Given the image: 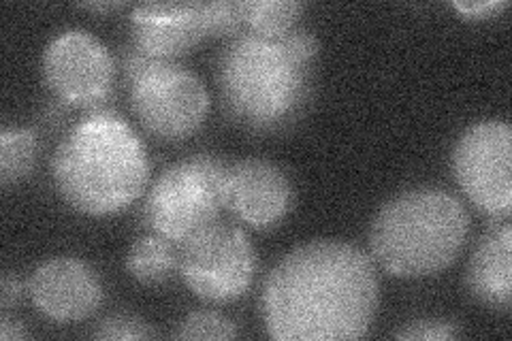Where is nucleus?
I'll return each instance as SVG.
<instances>
[{
  "mask_svg": "<svg viewBox=\"0 0 512 341\" xmlns=\"http://www.w3.org/2000/svg\"><path fill=\"white\" fill-rule=\"evenodd\" d=\"M224 182L227 167L210 154L175 162L150 186L143 203V222L154 235L182 246L218 222L224 209Z\"/></svg>",
  "mask_w": 512,
  "mask_h": 341,
  "instance_id": "nucleus-5",
  "label": "nucleus"
},
{
  "mask_svg": "<svg viewBox=\"0 0 512 341\" xmlns=\"http://www.w3.org/2000/svg\"><path fill=\"white\" fill-rule=\"evenodd\" d=\"M468 233V209L457 197L440 188H414L378 209L370 226V250L395 278L419 280L451 267Z\"/></svg>",
  "mask_w": 512,
  "mask_h": 341,
  "instance_id": "nucleus-4",
  "label": "nucleus"
},
{
  "mask_svg": "<svg viewBox=\"0 0 512 341\" xmlns=\"http://www.w3.org/2000/svg\"><path fill=\"white\" fill-rule=\"evenodd\" d=\"M314 62L301 58L286 37L267 39L244 30L224 47L216 84L229 116L254 133H276L306 109Z\"/></svg>",
  "mask_w": 512,
  "mask_h": 341,
  "instance_id": "nucleus-3",
  "label": "nucleus"
},
{
  "mask_svg": "<svg viewBox=\"0 0 512 341\" xmlns=\"http://www.w3.org/2000/svg\"><path fill=\"white\" fill-rule=\"evenodd\" d=\"M41 71L45 86L60 101L94 109L105 103L114 90L116 62L92 32L69 28L45 45Z\"/></svg>",
  "mask_w": 512,
  "mask_h": 341,
  "instance_id": "nucleus-9",
  "label": "nucleus"
},
{
  "mask_svg": "<svg viewBox=\"0 0 512 341\" xmlns=\"http://www.w3.org/2000/svg\"><path fill=\"white\" fill-rule=\"evenodd\" d=\"M92 337L103 339V341H111V339H150V337H154V331L137 316L114 314V316H107L105 320L96 324Z\"/></svg>",
  "mask_w": 512,
  "mask_h": 341,
  "instance_id": "nucleus-18",
  "label": "nucleus"
},
{
  "mask_svg": "<svg viewBox=\"0 0 512 341\" xmlns=\"http://www.w3.org/2000/svg\"><path fill=\"white\" fill-rule=\"evenodd\" d=\"M26 337H28V333L18 318H11L9 312L0 316V339L18 341V339H26Z\"/></svg>",
  "mask_w": 512,
  "mask_h": 341,
  "instance_id": "nucleus-22",
  "label": "nucleus"
},
{
  "mask_svg": "<svg viewBox=\"0 0 512 341\" xmlns=\"http://www.w3.org/2000/svg\"><path fill=\"white\" fill-rule=\"evenodd\" d=\"M131 109L143 131L178 143L195 135L210 113V92L197 73L178 60H156L128 84Z\"/></svg>",
  "mask_w": 512,
  "mask_h": 341,
  "instance_id": "nucleus-6",
  "label": "nucleus"
},
{
  "mask_svg": "<svg viewBox=\"0 0 512 341\" xmlns=\"http://www.w3.org/2000/svg\"><path fill=\"white\" fill-rule=\"evenodd\" d=\"M133 45L152 58L178 60L210 39L207 3H143L131 13Z\"/></svg>",
  "mask_w": 512,
  "mask_h": 341,
  "instance_id": "nucleus-12",
  "label": "nucleus"
},
{
  "mask_svg": "<svg viewBox=\"0 0 512 341\" xmlns=\"http://www.w3.org/2000/svg\"><path fill=\"white\" fill-rule=\"evenodd\" d=\"M468 290L493 312H510L512 305V226L495 220L480 237L470 258Z\"/></svg>",
  "mask_w": 512,
  "mask_h": 341,
  "instance_id": "nucleus-13",
  "label": "nucleus"
},
{
  "mask_svg": "<svg viewBox=\"0 0 512 341\" xmlns=\"http://www.w3.org/2000/svg\"><path fill=\"white\" fill-rule=\"evenodd\" d=\"M39 154V139L30 128H3L0 133V184L9 188L32 173Z\"/></svg>",
  "mask_w": 512,
  "mask_h": 341,
  "instance_id": "nucleus-16",
  "label": "nucleus"
},
{
  "mask_svg": "<svg viewBox=\"0 0 512 341\" xmlns=\"http://www.w3.org/2000/svg\"><path fill=\"white\" fill-rule=\"evenodd\" d=\"M180 250L173 241L148 235L137 239L126 254V271L139 284L156 286L167 282L178 271Z\"/></svg>",
  "mask_w": 512,
  "mask_h": 341,
  "instance_id": "nucleus-14",
  "label": "nucleus"
},
{
  "mask_svg": "<svg viewBox=\"0 0 512 341\" xmlns=\"http://www.w3.org/2000/svg\"><path fill=\"white\" fill-rule=\"evenodd\" d=\"M178 250V273L201 301L229 303L244 297L252 286L256 254L239 226L214 222Z\"/></svg>",
  "mask_w": 512,
  "mask_h": 341,
  "instance_id": "nucleus-7",
  "label": "nucleus"
},
{
  "mask_svg": "<svg viewBox=\"0 0 512 341\" xmlns=\"http://www.w3.org/2000/svg\"><path fill=\"white\" fill-rule=\"evenodd\" d=\"M244 18V30L252 35L280 39L291 32L303 11L297 0H246L239 3Z\"/></svg>",
  "mask_w": 512,
  "mask_h": 341,
  "instance_id": "nucleus-15",
  "label": "nucleus"
},
{
  "mask_svg": "<svg viewBox=\"0 0 512 341\" xmlns=\"http://www.w3.org/2000/svg\"><path fill=\"white\" fill-rule=\"evenodd\" d=\"M451 7L468 20H487V18H493V15H498L500 11H504L508 7V3L506 0H483V3H476V0H472V3H463L461 0L459 3V0H455Z\"/></svg>",
  "mask_w": 512,
  "mask_h": 341,
  "instance_id": "nucleus-20",
  "label": "nucleus"
},
{
  "mask_svg": "<svg viewBox=\"0 0 512 341\" xmlns=\"http://www.w3.org/2000/svg\"><path fill=\"white\" fill-rule=\"evenodd\" d=\"M52 180L60 199L79 214H120L148 188L146 145L116 111L96 109L60 141L52 160Z\"/></svg>",
  "mask_w": 512,
  "mask_h": 341,
  "instance_id": "nucleus-2",
  "label": "nucleus"
},
{
  "mask_svg": "<svg viewBox=\"0 0 512 341\" xmlns=\"http://www.w3.org/2000/svg\"><path fill=\"white\" fill-rule=\"evenodd\" d=\"M37 312L54 322L90 318L103 303V284L90 265L75 256H58L41 263L26 282Z\"/></svg>",
  "mask_w": 512,
  "mask_h": 341,
  "instance_id": "nucleus-10",
  "label": "nucleus"
},
{
  "mask_svg": "<svg viewBox=\"0 0 512 341\" xmlns=\"http://www.w3.org/2000/svg\"><path fill=\"white\" fill-rule=\"evenodd\" d=\"M26 286L18 280V275L11 271L3 273V280H0V307H3V314L11 312V307L18 303L24 295Z\"/></svg>",
  "mask_w": 512,
  "mask_h": 341,
  "instance_id": "nucleus-21",
  "label": "nucleus"
},
{
  "mask_svg": "<svg viewBox=\"0 0 512 341\" xmlns=\"http://www.w3.org/2000/svg\"><path fill=\"white\" fill-rule=\"evenodd\" d=\"M378 301L372 258L352 243L316 239L269 271L261 314L276 341L361 339L372 327Z\"/></svg>",
  "mask_w": 512,
  "mask_h": 341,
  "instance_id": "nucleus-1",
  "label": "nucleus"
},
{
  "mask_svg": "<svg viewBox=\"0 0 512 341\" xmlns=\"http://www.w3.org/2000/svg\"><path fill=\"white\" fill-rule=\"evenodd\" d=\"M82 7L90 9V11H101V13H107V11H116V9H122L124 3H120V0H116V3H84Z\"/></svg>",
  "mask_w": 512,
  "mask_h": 341,
  "instance_id": "nucleus-23",
  "label": "nucleus"
},
{
  "mask_svg": "<svg viewBox=\"0 0 512 341\" xmlns=\"http://www.w3.org/2000/svg\"><path fill=\"white\" fill-rule=\"evenodd\" d=\"M459 335L457 324L442 320V318H421V320H412L408 322L402 331H397V339H455Z\"/></svg>",
  "mask_w": 512,
  "mask_h": 341,
  "instance_id": "nucleus-19",
  "label": "nucleus"
},
{
  "mask_svg": "<svg viewBox=\"0 0 512 341\" xmlns=\"http://www.w3.org/2000/svg\"><path fill=\"white\" fill-rule=\"evenodd\" d=\"M175 339H235L237 329L235 324L222 316L220 312L212 310H199L188 314L180 324L178 331L173 335Z\"/></svg>",
  "mask_w": 512,
  "mask_h": 341,
  "instance_id": "nucleus-17",
  "label": "nucleus"
},
{
  "mask_svg": "<svg viewBox=\"0 0 512 341\" xmlns=\"http://www.w3.org/2000/svg\"><path fill=\"white\" fill-rule=\"evenodd\" d=\"M224 209L256 231L274 229L293 209V184L274 162L239 160L227 167Z\"/></svg>",
  "mask_w": 512,
  "mask_h": 341,
  "instance_id": "nucleus-11",
  "label": "nucleus"
},
{
  "mask_svg": "<svg viewBox=\"0 0 512 341\" xmlns=\"http://www.w3.org/2000/svg\"><path fill=\"white\" fill-rule=\"evenodd\" d=\"M453 175L485 216L508 220L512 211V131L502 120L468 126L453 148Z\"/></svg>",
  "mask_w": 512,
  "mask_h": 341,
  "instance_id": "nucleus-8",
  "label": "nucleus"
}]
</instances>
